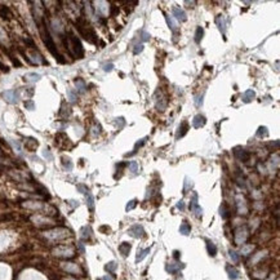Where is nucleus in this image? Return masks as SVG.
I'll return each instance as SVG.
<instances>
[{"label":"nucleus","mask_w":280,"mask_h":280,"mask_svg":"<svg viewBox=\"0 0 280 280\" xmlns=\"http://www.w3.org/2000/svg\"><path fill=\"white\" fill-rule=\"evenodd\" d=\"M167 22H168V25H169V27H171V29H173V30H174V29H176V27H177V25H176V23H174V21L172 20V18H169V17H167Z\"/></svg>","instance_id":"2f4dec72"},{"label":"nucleus","mask_w":280,"mask_h":280,"mask_svg":"<svg viewBox=\"0 0 280 280\" xmlns=\"http://www.w3.org/2000/svg\"><path fill=\"white\" fill-rule=\"evenodd\" d=\"M142 51H144V45L140 44V45H136V49H134V54H138L141 53Z\"/></svg>","instance_id":"f704fd0d"},{"label":"nucleus","mask_w":280,"mask_h":280,"mask_svg":"<svg viewBox=\"0 0 280 280\" xmlns=\"http://www.w3.org/2000/svg\"><path fill=\"white\" fill-rule=\"evenodd\" d=\"M187 130H189V124L186 123V121H183V123L181 124V125H179V128H178V132H177L176 138H177V140H179L181 137H183L186 133H187Z\"/></svg>","instance_id":"0eeeda50"},{"label":"nucleus","mask_w":280,"mask_h":280,"mask_svg":"<svg viewBox=\"0 0 280 280\" xmlns=\"http://www.w3.org/2000/svg\"><path fill=\"white\" fill-rule=\"evenodd\" d=\"M41 36H43V40H44V44H45V45H47V48H48V51L54 56L56 59H57V61L59 62V63H65V59H62V56L58 53L57 47H56L54 41H53V39L51 38V35H49V33L47 31V29L41 31Z\"/></svg>","instance_id":"f257e3e1"},{"label":"nucleus","mask_w":280,"mask_h":280,"mask_svg":"<svg viewBox=\"0 0 280 280\" xmlns=\"http://www.w3.org/2000/svg\"><path fill=\"white\" fill-rule=\"evenodd\" d=\"M136 204H137V201H136V200H132V201H129V203H128V205H127V210H130V209H133V208L136 207Z\"/></svg>","instance_id":"72a5a7b5"},{"label":"nucleus","mask_w":280,"mask_h":280,"mask_svg":"<svg viewBox=\"0 0 280 280\" xmlns=\"http://www.w3.org/2000/svg\"><path fill=\"white\" fill-rule=\"evenodd\" d=\"M207 249H208V253H209L212 257L217 254V248H216V245L213 244L212 241H209V240H207Z\"/></svg>","instance_id":"2eb2a0df"},{"label":"nucleus","mask_w":280,"mask_h":280,"mask_svg":"<svg viewBox=\"0 0 280 280\" xmlns=\"http://www.w3.org/2000/svg\"><path fill=\"white\" fill-rule=\"evenodd\" d=\"M226 271H227V274H228V278L231 279V280H236L239 278V271L235 269V267H232V266H226Z\"/></svg>","instance_id":"9d476101"},{"label":"nucleus","mask_w":280,"mask_h":280,"mask_svg":"<svg viewBox=\"0 0 280 280\" xmlns=\"http://www.w3.org/2000/svg\"><path fill=\"white\" fill-rule=\"evenodd\" d=\"M85 195H86V204H88L89 209L93 210V209H94V200H93V196H92V194H90L89 191L86 192Z\"/></svg>","instance_id":"6ab92c4d"},{"label":"nucleus","mask_w":280,"mask_h":280,"mask_svg":"<svg viewBox=\"0 0 280 280\" xmlns=\"http://www.w3.org/2000/svg\"><path fill=\"white\" fill-rule=\"evenodd\" d=\"M254 96H256V94H254L253 90H251V89L247 90L244 94H243V101H244V102H251L252 99L254 98Z\"/></svg>","instance_id":"a211bd4d"},{"label":"nucleus","mask_w":280,"mask_h":280,"mask_svg":"<svg viewBox=\"0 0 280 280\" xmlns=\"http://www.w3.org/2000/svg\"><path fill=\"white\" fill-rule=\"evenodd\" d=\"M39 79H40V75L39 74H35V72H30V74H26V75H25V80H26V82L35 83V82H38Z\"/></svg>","instance_id":"4468645a"},{"label":"nucleus","mask_w":280,"mask_h":280,"mask_svg":"<svg viewBox=\"0 0 280 280\" xmlns=\"http://www.w3.org/2000/svg\"><path fill=\"white\" fill-rule=\"evenodd\" d=\"M70 36V41H71V44H72V51L74 53H75V56L78 58H83V56H84V49H83V45H82V43H80V40L76 38L75 35H68Z\"/></svg>","instance_id":"f03ea898"},{"label":"nucleus","mask_w":280,"mask_h":280,"mask_svg":"<svg viewBox=\"0 0 280 280\" xmlns=\"http://www.w3.org/2000/svg\"><path fill=\"white\" fill-rule=\"evenodd\" d=\"M25 107L29 109V110H34L35 109V105H34L33 101H26V102H25Z\"/></svg>","instance_id":"7c9ffc66"},{"label":"nucleus","mask_w":280,"mask_h":280,"mask_svg":"<svg viewBox=\"0 0 280 280\" xmlns=\"http://www.w3.org/2000/svg\"><path fill=\"white\" fill-rule=\"evenodd\" d=\"M269 280H275V278H274V276H270V279Z\"/></svg>","instance_id":"a18cd8bd"},{"label":"nucleus","mask_w":280,"mask_h":280,"mask_svg":"<svg viewBox=\"0 0 280 280\" xmlns=\"http://www.w3.org/2000/svg\"><path fill=\"white\" fill-rule=\"evenodd\" d=\"M173 256H174V258H176V259H178L179 258V252L178 251H174L173 252Z\"/></svg>","instance_id":"a19ab883"},{"label":"nucleus","mask_w":280,"mask_h":280,"mask_svg":"<svg viewBox=\"0 0 280 280\" xmlns=\"http://www.w3.org/2000/svg\"><path fill=\"white\" fill-rule=\"evenodd\" d=\"M44 155H45V158H48V159H52V156H51V154H49V152H48V150H45Z\"/></svg>","instance_id":"37998d69"},{"label":"nucleus","mask_w":280,"mask_h":280,"mask_svg":"<svg viewBox=\"0 0 280 280\" xmlns=\"http://www.w3.org/2000/svg\"><path fill=\"white\" fill-rule=\"evenodd\" d=\"M105 269H106L109 272H115V270H116V263H115V262H110V263H107L106 266H105Z\"/></svg>","instance_id":"cd10ccee"},{"label":"nucleus","mask_w":280,"mask_h":280,"mask_svg":"<svg viewBox=\"0 0 280 280\" xmlns=\"http://www.w3.org/2000/svg\"><path fill=\"white\" fill-rule=\"evenodd\" d=\"M102 280H114V276H103Z\"/></svg>","instance_id":"79ce46f5"},{"label":"nucleus","mask_w":280,"mask_h":280,"mask_svg":"<svg viewBox=\"0 0 280 280\" xmlns=\"http://www.w3.org/2000/svg\"><path fill=\"white\" fill-rule=\"evenodd\" d=\"M3 98L9 103H16L18 99V92L17 90H7L3 93Z\"/></svg>","instance_id":"39448f33"},{"label":"nucleus","mask_w":280,"mask_h":280,"mask_svg":"<svg viewBox=\"0 0 280 280\" xmlns=\"http://www.w3.org/2000/svg\"><path fill=\"white\" fill-rule=\"evenodd\" d=\"M129 234L134 236V238H142L145 235V230L141 225H134L129 228Z\"/></svg>","instance_id":"423d86ee"},{"label":"nucleus","mask_w":280,"mask_h":280,"mask_svg":"<svg viewBox=\"0 0 280 280\" xmlns=\"http://www.w3.org/2000/svg\"><path fill=\"white\" fill-rule=\"evenodd\" d=\"M129 169L130 172H133V173H137L138 172V164H137V161H129Z\"/></svg>","instance_id":"a878e982"},{"label":"nucleus","mask_w":280,"mask_h":280,"mask_svg":"<svg viewBox=\"0 0 280 280\" xmlns=\"http://www.w3.org/2000/svg\"><path fill=\"white\" fill-rule=\"evenodd\" d=\"M177 208H178V209H181V210H183V209H185V204H183V201H178Z\"/></svg>","instance_id":"ea45409f"},{"label":"nucleus","mask_w":280,"mask_h":280,"mask_svg":"<svg viewBox=\"0 0 280 280\" xmlns=\"http://www.w3.org/2000/svg\"><path fill=\"white\" fill-rule=\"evenodd\" d=\"M68 97H70V101H72V102L76 101V98H78L76 94H75V93H74L72 90H68Z\"/></svg>","instance_id":"473e14b6"},{"label":"nucleus","mask_w":280,"mask_h":280,"mask_svg":"<svg viewBox=\"0 0 280 280\" xmlns=\"http://www.w3.org/2000/svg\"><path fill=\"white\" fill-rule=\"evenodd\" d=\"M147 253H150V248H147V249H145V251H138V254H137V262H138V261H141V259H144L145 257H146V254Z\"/></svg>","instance_id":"5701e85b"},{"label":"nucleus","mask_w":280,"mask_h":280,"mask_svg":"<svg viewBox=\"0 0 280 280\" xmlns=\"http://www.w3.org/2000/svg\"><path fill=\"white\" fill-rule=\"evenodd\" d=\"M113 67H114L113 63H109V65H105L103 66V70L105 71H111V70H113Z\"/></svg>","instance_id":"4c0bfd02"},{"label":"nucleus","mask_w":280,"mask_h":280,"mask_svg":"<svg viewBox=\"0 0 280 280\" xmlns=\"http://www.w3.org/2000/svg\"><path fill=\"white\" fill-rule=\"evenodd\" d=\"M117 10H119L117 8H113V9H111V14H113V16H114V14H116V12H117Z\"/></svg>","instance_id":"c03bdc74"},{"label":"nucleus","mask_w":280,"mask_h":280,"mask_svg":"<svg viewBox=\"0 0 280 280\" xmlns=\"http://www.w3.org/2000/svg\"><path fill=\"white\" fill-rule=\"evenodd\" d=\"M0 70H3L4 72H8V71H9V70H8V67L5 66V65H3L2 62H0Z\"/></svg>","instance_id":"58836bf2"},{"label":"nucleus","mask_w":280,"mask_h":280,"mask_svg":"<svg viewBox=\"0 0 280 280\" xmlns=\"http://www.w3.org/2000/svg\"><path fill=\"white\" fill-rule=\"evenodd\" d=\"M78 190H79L80 192H83V194H86V192H88V189H86L85 186H83V185H79V186H78Z\"/></svg>","instance_id":"c9c22d12"},{"label":"nucleus","mask_w":280,"mask_h":280,"mask_svg":"<svg viewBox=\"0 0 280 280\" xmlns=\"http://www.w3.org/2000/svg\"><path fill=\"white\" fill-rule=\"evenodd\" d=\"M204 124H205V117L203 115H196L194 117V120H192V125H194V128H201Z\"/></svg>","instance_id":"1a4fd4ad"},{"label":"nucleus","mask_w":280,"mask_h":280,"mask_svg":"<svg viewBox=\"0 0 280 280\" xmlns=\"http://www.w3.org/2000/svg\"><path fill=\"white\" fill-rule=\"evenodd\" d=\"M141 35H142V40H144V41H147V40H150V35H148L147 33H144V31H142V33H141Z\"/></svg>","instance_id":"e433bc0d"},{"label":"nucleus","mask_w":280,"mask_h":280,"mask_svg":"<svg viewBox=\"0 0 280 280\" xmlns=\"http://www.w3.org/2000/svg\"><path fill=\"white\" fill-rule=\"evenodd\" d=\"M190 231H191V226L189 225L187 222H183L181 225V227H179V232H181L182 235H189Z\"/></svg>","instance_id":"f3484780"},{"label":"nucleus","mask_w":280,"mask_h":280,"mask_svg":"<svg viewBox=\"0 0 280 280\" xmlns=\"http://www.w3.org/2000/svg\"><path fill=\"white\" fill-rule=\"evenodd\" d=\"M145 141H146V138H142V140H140L138 142H137V144H136V146H134V150H133V152H132V154H136L137 148H138V147H141V146H144Z\"/></svg>","instance_id":"c756f323"},{"label":"nucleus","mask_w":280,"mask_h":280,"mask_svg":"<svg viewBox=\"0 0 280 280\" xmlns=\"http://www.w3.org/2000/svg\"><path fill=\"white\" fill-rule=\"evenodd\" d=\"M62 165H63L67 171H71V169H72V163H71V160L68 159V158H66V156L62 158Z\"/></svg>","instance_id":"aec40b11"},{"label":"nucleus","mask_w":280,"mask_h":280,"mask_svg":"<svg viewBox=\"0 0 280 280\" xmlns=\"http://www.w3.org/2000/svg\"><path fill=\"white\" fill-rule=\"evenodd\" d=\"M0 17L4 18V20L10 18V10L7 5H0Z\"/></svg>","instance_id":"ddd939ff"},{"label":"nucleus","mask_w":280,"mask_h":280,"mask_svg":"<svg viewBox=\"0 0 280 280\" xmlns=\"http://www.w3.org/2000/svg\"><path fill=\"white\" fill-rule=\"evenodd\" d=\"M236 156H238L240 160H243V161H247L248 159H249V154H248L245 150H241V152L240 154H235Z\"/></svg>","instance_id":"b1692460"},{"label":"nucleus","mask_w":280,"mask_h":280,"mask_svg":"<svg viewBox=\"0 0 280 280\" xmlns=\"http://www.w3.org/2000/svg\"><path fill=\"white\" fill-rule=\"evenodd\" d=\"M82 239H84V240H88L89 238H90V234H92V230H90V227L89 226H85V227H83L82 228Z\"/></svg>","instance_id":"dca6fc26"},{"label":"nucleus","mask_w":280,"mask_h":280,"mask_svg":"<svg viewBox=\"0 0 280 280\" xmlns=\"http://www.w3.org/2000/svg\"><path fill=\"white\" fill-rule=\"evenodd\" d=\"M247 230L245 227H239V228H236L235 230V235H234V240L236 244H243L245 240H247Z\"/></svg>","instance_id":"7ed1b4c3"},{"label":"nucleus","mask_w":280,"mask_h":280,"mask_svg":"<svg viewBox=\"0 0 280 280\" xmlns=\"http://www.w3.org/2000/svg\"><path fill=\"white\" fill-rule=\"evenodd\" d=\"M182 267H183L182 263H169L167 266V270H168V272H171V274H176V272H178L179 270H181Z\"/></svg>","instance_id":"f8f14e48"},{"label":"nucleus","mask_w":280,"mask_h":280,"mask_svg":"<svg viewBox=\"0 0 280 280\" xmlns=\"http://www.w3.org/2000/svg\"><path fill=\"white\" fill-rule=\"evenodd\" d=\"M75 85H76V88L79 89V92H84L85 90V88H86V86H85V83L83 82V80L82 79H76L75 80Z\"/></svg>","instance_id":"4be33fe9"},{"label":"nucleus","mask_w":280,"mask_h":280,"mask_svg":"<svg viewBox=\"0 0 280 280\" xmlns=\"http://www.w3.org/2000/svg\"><path fill=\"white\" fill-rule=\"evenodd\" d=\"M230 257H231V259L234 261L235 263L239 262V256H238V253H236L235 251H230Z\"/></svg>","instance_id":"c85d7f7f"},{"label":"nucleus","mask_w":280,"mask_h":280,"mask_svg":"<svg viewBox=\"0 0 280 280\" xmlns=\"http://www.w3.org/2000/svg\"><path fill=\"white\" fill-rule=\"evenodd\" d=\"M173 16L177 18V20L179 21H186V13L181 9V8H178V7H174L173 8Z\"/></svg>","instance_id":"6e6552de"},{"label":"nucleus","mask_w":280,"mask_h":280,"mask_svg":"<svg viewBox=\"0 0 280 280\" xmlns=\"http://www.w3.org/2000/svg\"><path fill=\"white\" fill-rule=\"evenodd\" d=\"M119 252L123 254L124 257H127L128 254H129V252H130V244H129V243H127V241L121 243V244L119 245Z\"/></svg>","instance_id":"9b49d317"},{"label":"nucleus","mask_w":280,"mask_h":280,"mask_svg":"<svg viewBox=\"0 0 280 280\" xmlns=\"http://www.w3.org/2000/svg\"><path fill=\"white\" fill-rule=\"evenodd\" d=\"M267 134H269V132H267V128L266 127H259L258 132H257V136L258 137H266Z\"/></svg>","instance_id":"bb28decb"},{"label":"nucleus","mask_w":280,"mask_h":280,"mask_svg":"<svg viewBox=\"0 0 280 280\" xmlns=\"http://www.w3.org/2000/svg\"><path fill=\"white\" fill-rule=\"evenodd\" d=\"M203 35H204V30L203 27H198L196 29V33H195V41L196 43H200L201 38H203Z\"/></svg>","instance_id":"412c9836"},{"label":"nucleus","mask_w":280,"mask_h":280,"mask_svg":"<svg viewBox=\"0 0 280 280\" xmlns=\"http://www.w3.org/2000/svg\"><path fill=\"white\" fill-rule=\"evenodd\" d=\"M190 209L196 214V217H201L203 210H201V208H200V205L198 204V195H196V194H194V196H192V199H191Z\"/></svg>","instance_id":"20e7f679"},{"label":"nucleus","mask_w":280,"mask_h":280,"mask_svg":"<svg viewBox=\"0 0 280 280\" xmlns=\"http://www.w3.org/2000/svg\"><path fill=\"white\" fill-rule=\"evenodd\" d=\"M220 212H221V216L223 217V218H227L230 212H228V208H227V205L226 204H222V207L220 209Z\"/></svg>","instance_id":"393cba45"}]
</instances>
